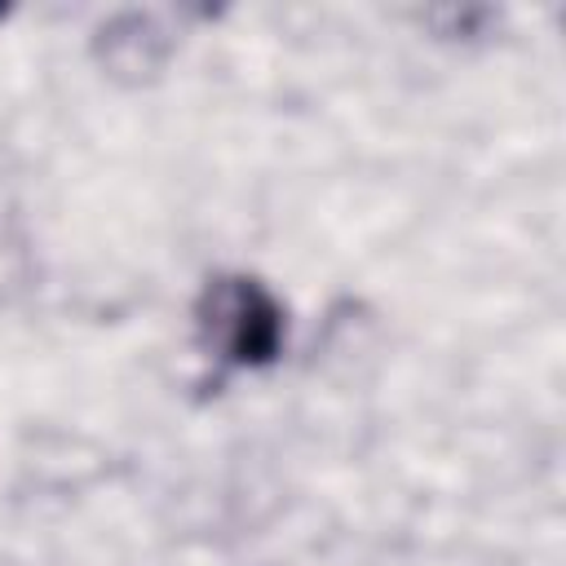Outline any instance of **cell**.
<instances>
[{
	"label": "cell",
	"mask_w": 566,
	"mask_h": 566,
	"mask_svg": "<svg viewBox=\"0 0 566 566\" xmlns=\"http://www.w3.org/2000/svg\"><path fill=\"white\" fill-rule=\"evenodd\" d=\"M199 332L217 358L234 367H261L279 354L283 310L256 279H217L199 301Z\"/></svg>",
	"instance_id": "6da1fadb"
}]
</instances>
